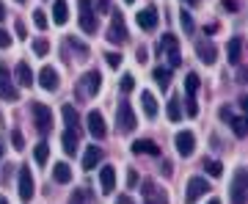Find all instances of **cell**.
<instances>
[{
    "label": "cell",
    "mask_w": 248,
    "mask_h": 204,
    "mask_svg": "<svg viewBox=\"0 0 248 204\" xmlns=\"http://www.w3.org/2000/svg\"><path fill=\"white\" fill-rule=\"evenodd\" d=\"M248 202V171L237 169L232 177V204H246Z\"/></svg>",
    "instance_id": "1"
},
{
    "label": "cell",
    "mask_w": 248,
    "mask_h": 204,
    "mask_svg": "<svg viewBox=\"0 0 248 204\" xmlns=\"http://www.w3.org/2000/svg\"><path fill=\"white\" fill-rule=\"evenodd\" d=\"M31 113H33V125H36V130L45 135V133H50L53 130V110L45 105V102H33L31 105Z\"/></svg>",
    "instance_id": "2"
},
{
    "label": "cell",
    "mask_w": 248,
    "mask_h": 204,
    "mask_svg": "<svg viewBox=\"0 0 248 204\" xmlns=\"http://www.w3.org/2000/svg\"><path fill=\"white\" fill-rule=\"evenodd\" d=\"M80 6V31L83 33H97V14H94V6H91V0H78Z\"/></svg>",
    "instance_id": "3"
},
{
    "label": "cell",
    "mask_w": 248,
    "mask_h": 204,
    "mask_svg": "<svg viewBox=\"0 0 248 204\" xmlns=\"http://www.w3.org/2000/svg\"><path fill=\"white\" fill-rule=\"evenodd\" d=\"M116 125H119L122 133H133V130H135L138 119H135L133 105H130V102H119V108H116Z\"/></svg>",
    "instance_id": "4"
},
{
    "label": "cell",
    "mask_w": 248,
    "mask_h": 204,
    "mask_svg": "<svg viewBox=\"0 0 248 204\" xmlns=\"http://www.w3.org/2000/svg\"><path fill=\"white\" fill-rule=\"evenodd\" d=\"M105 39L110 42V45H124V42H127V28H124L122 11H113V17H110V28H108Z\"/></svg>",
    "instance_id": "5"
},
{
    "label": "cell",
    "mask_w": 248,
    "mask_h": 204,
    "mask_svg": "<svg viewBox=\"0 0 248 204\" xmlns=\"http://www.w3.org/2000/svg\"><path fill=\"white\" fill-rule=\"evenodd\" d=\"M99 89H102V75L97 69L86 72L83 80H80V94L83 97H94V94H99Z\"/></svg>",
    "instance_id": "6"
},
{
    "label": "cell",
    "mask_w": 248,
    "mask_h": 204,
    "mask_svg": "<svg viewBox=\"0 0 248 204\" xmlns=\"http://www.w3.org/2000/svg\"><path fill=\"white\" fill-rule=\"evenodd\" d=\"M207 190H210V185H207V179H204V177H190V179H187L185 204H196L204 193H207Z\"/></svg>",
    "instance_id": "7"
},
{
    "label": "cell",
    "mask_w": 248,
    "mask_h": 204,
    "mask_svg": "<svg viewBox=\"0 0 248 204\" xmlns=\"http://www.w3.org/2000/svg\"><path fill=\"white\" fill-rule=\"evenodd\" d=\"M17 188H19V199H22L25 204L31 202V199H33V177H31V171H28V166H22V169H19Z\"/></svg>",
    "instance_id": "8"
},
{
    "label": "cell",
    "mask_w": 248,
    "mask_h": 204,
    "mask_svg": "<svg viewBox=\"0 0 248 204\" xmlns=\"http://www.w3.org/2000/svg\"><path fill=\"white\" fill-rule=\"evenodd\" d=\"M143 204H169V196L163 188H157L155 182H143Z\"/></svg>",
    "instance_id": "9"
},
{
    "label": "cell",
    "mask_w": 248,
    "mask_h": 204,
    "mask_svg": "<svg viewBox=\"0 0 248 204\" xmlns=\"http://www.w3.org/2000/svg\"><path fill=\"white\" fill-rule=\"evenodd\" d=\"M86 125H89V133H91V138H105V133H108V127H105V119H102V113L99 110H91L89 116H86Z\"/></svg>",
    "instance_id": "10"
},
{
    "label": "cell",
    "mask_w": 248,
    "mask_h": 204,
    "mask_svg": "<svg viewBox=\"0 0 248 204\" xmlns=\"http://www.w3.org/2000/svg\"><path fill=\"white\" fill-rule=\"evenodd\" d=\"M174 143H177V152L182 155V157H190L196 149V135L190 133V130H182V133L174 138Z\"/></svg>",
    "instance_id": "11"
},
{
    "label": "cell",
    "mask_w": 248,
    "mask_h": 204,
    "mask_svg": "<svg viewBox=\"0 0 248 204\" xmlns=\"http://www.w3.org/2000/svg\"><path fill=\"white\" fill-rule=\"evenodd\" d=\"M196 55H199L204 63H215L218 50H215V45L210 42V39H199V42H196Z\"/></svg>",
    "instance_id": "12"
},
{
    "label": "cell",
    "mask_w": 248,
    "mask_h": 204,
    "mask_svg": "<svg viewBox=\"0 0 248 204\" xmlns=\"http://www.w3.org/2000/svg\"><path fill=\"white\" fill-rule=\"evenodd\" d=\"M39 86L45 91H55L58 89V72L53 66H45V69L39 72Z\"/></svg>",
    "instance_id": "13"
},
{
    "label": "cell",
    "mask_w": 248,
    "mask_h": 204,
    "mask_svg": "<svg viewBox=\"0 0 248 204\" xmlns=\"http://www.w3.org/2000/svg\"><path fill=\"white\" fill-rule=\"evenodd\" d=\"M130 149H133L135 155H152V157H157L160 155V146L155 141H149V138H138V141H133Z\"/></svg>",
    "instance_id": "14"
},
{
    "label": "cell",
    "mask_w": 248,
    "mask_h": 204,
    "mask_svg": "<svg viewBox=\"0 0 248 204\" xmlns=\"http://www.w3.org/2000/svg\"><path fill=\"white\" fill-rule=\"evenodd\" d=\"M135 19H138V25L143 28V31H155V28H157V11L152 9H143V11H138V14H135Z\"/></svg>",
    "instance_id": "15"
},
{
    "label": "cell",
    "mask_w": 248,
    "mask_h": 204,
    "mask_svg": "<svg viewBox=\"0 0 248 204\" xmlns=\"http://www.w3.org/2000/svg\"><path fill=\"white\" fill-rule=\"evenodd\" d=\"M99 185H102V193H113L116 190V169L113 166H105L99 171Z\"/></svg>",
    "instance_id": "16"
},
{
    "label": "cell",
    "mask_w": 248,
    "mask_h": 204,
    "mask_svg": "<svg viewBox=\"0 0 248 204\" xmlns=\"http://www.w3.org/2000/svg\"><path fill=\"white\" fill-rule=\"evenodd\" d=\"M14 78H17V83L19 86H33V72H31V66H28L25 61L22 63H17V69H14Z\"/></svg>",
    "instance_id": "17"
},
{
    "label": "cell",
    "mask_w": 248,
    "mask_h": 204,
    "mask_svg": "<svg viewBox=\"0 0 248 204\" xmlns=\"http://www.w3.org/2000/svg\"><path fill=\"white\" fill-rule=\"evenodd\" d=\"M53 179L58 182V185H66V182H72L69 163H55V166H53Z\"/></svg>",
    "instance_id": "18"
},
{
    "label": "cell",
    "mask_w": 248,
    "mask_h": 204,
    "mask_svg": "<svg viewBox=\"0 0 248 204\" xmlns=\"http://www.w3.org/2000/svg\"><path fill=\"white\" fill-rule=\"evenodd\" d=\"M177 47H179V42H177V36H171V33H166L163 39H160V45L155 47L157 50V55H163V53H169V55H174L177 53Z\"/></svg>",
    "instance_id": "19"
},
{
    "label": "cell",
    "mask_w": 248,
    "mask_h": 204,
    "mask_svg": "<svg viewBox=\"0 0 248 204\" xmlns=\"http://www.w3.org/2000/svg\"><path fill=\"white\" fill-rule=\"evenodd\" d=\"M99 160H102V149H99V146H89V149H86V155H83V169L91 171Z\"/></svg>",
    "instance_id": "20"
},
{
    "label": "cell",
    "mask_w": 248,
    "mask_h": 204,
    "mask_svg": "<svg viewBox=\"0 0 248 204\" xmlns=\"http://www.w3.org/2000/svg\"><path fill=\"white\" fill-rule=\"evenodd\" d=\"M226 55H229V63H240V58H243V39H240V36H234L229 42Z\"/></svg>",
    "instance_id": "21"
},
{
    "label": "cell",
    "mask_w": 248,
    "mask_h": 204,
    "mask_svg": "<svg viewBox=\"0 0 248 204\" xmlns=\"http://www.w3.org/2000/svg\"><path fill=\"white\" fill-rule=\"evenodd\" d=\"M66 19H69L66 0H55V6H53V22H55V25H66Z\"/></svg>",
    "instance_id": "22"
},
{
    "label": "cell",
    "mask_w": 248,
    "mask_h": 204,
    "mask_svg": "<svg viewBox=\"0 0 248 204\" xmlns=\"http://www.w3.org/2000/svg\"><path fill=\"white\" fill-rule=\"evenodd\" d=\"M61 116H63V122H66V127L69 130H78V125H80V116H78V110L72 105H63L61 108Z\"/></svg>",
    "instance_id": "23"
},
{
    "label": "cell",
    "mask_w": 248,
    "mask_h": 204,
    "mask_svg": "<svg viewBox=\"0 0 248 204\" xmlns=\"http://www.w3.org/2000/svg\"><path fill=\"white\" fill-rule=\"evenodd\" d=\"M61 143H63V152H66V155H75V152H78V133H75V130H66V133L61 135Z\"/></svg>",
    "instance_id": "24"
},
{
    "label": "cell",
    "mask_w": 248,
    "mask_h": 204,
    "mask_svg": "<svg viewBox=\"0 0 248 204\" xmlns=\"http://www.w3.org/2000/svg\"><path fill=\"white\" fill-rule=\"evenodd\" d=\"M166 116H169L171 122H179V119H182V99L171 97L169 99V108H166Z\"/></svg>",
    "instance_id": "25"
},
{
    "label": "cell",
    "mask_w": 248,
    "mask_h": 204,
    "mask_svg": "<svg viewBox=\"0 0 248 204\" xmlns=\"http://www.w3.org/2000/svg\"><path fill=\"white\" fill-rule=\"evenodd\" d=\"M141 105H143V113L149 116V119L157 116V102H155V97H152L149 91H143V94H141Z\"/></svg>",
    "instance_id": "26"
},
{
    "label": "cell",
    "mask_w": 248,
    "mask_h": 204,
    "mask_svg": "<svg viewBox=\"0 0 248 204\" xmlns=\"http://www.w3.org/2000/svg\"><path fill=\"white\" fill-rule=\"evenodd\" d=\"M152 78H155V83H157V86H160L163 91L169 89V83H171V72L166 69V66H157V69L152 72Z\"/></svg>",
    "instance_id": "27"
},
{
    "label": "cell",
    "mask_w": 248,
    "mask_h": 204,
    "mask_svg": "<svg viewBox=\"0 0 248 204\" xmlns=\"http://www.w3.org/2000/svg\"><path fill=\"white\" fill-rule=\"evenodd\" d=\"M199 86H202L199 75H196V72H187V78H185V91H187V97H196Z\"/></svg>",
    "instance_id": "28"
},
{
    "label": "cell",
    "mask_w": 248,
    "mask_h": 204,
    "mask_svg": "<svg viewBox=\"0 0 248 204\" xmlns=\"http://www.w3.org/2000/svg\"><path fill=\"white\" fill-rule=\"evenodd\" d=\"M17 97H19V91L11 86L9 80H0V99H11V102H14Z\"/></svg>",
    "instance_id": "29"
},
{
    "label": "cell",
    "mask_w": 248,
    "mask_h": 204,
    "mask_svg": "<svg viewBox=\"0 0 248 204\" xmlns=\"http://www.w3.org/2000/svg\"><path fill=\"white\" fill-rule=\"evenodd\" d=\"M33 157H36V163H39V166H45L47 163V157H50V143H36V149H33Z\"/></svg>",
    "instance_id": "30"
},
{
    "label": "cell",
    "mask_w": 248,
    "mask_h": 204,
    "mask_svg": "<svg viewBox=\"0 0 248 204\" xmlns=\"http://www.w3.org/2000/svg\"><path fill=\"white\" fill-rule=\"evenodd\" d=\"M202 169L207 171L210 177H221V174H223V166L218 163V160H204V163H202Z\"/></svg>",
    "instance_id": "31"
},
{
    "label": "cell",
    "mask_w": 248,
    "mask_h": 204,
    "mask_svg": "<svg viewBox=\"0 0 248 204\" xmlns=\"http://www.w3.org/2000/svg\"><path fill=\"white\" fill-rule=\"evenodd\" d=\"M232 130H234V135H237V138H246V119H243V116H237V119H232Z\"/></svg>",
    "instance_id": "32"
},
{
    "label": "cell",
    "mask_w": 248,
    "mask_h": 204,
    "mask_svg": "<svg viewBox=\"0 0 248 204\" xmlns=\"http://www.w3.org/2000/svg\"><path fill=\"white\" fill-rule=\"evenodd\" d=\"M119 86H122V91H124V94H130V91L135 89V78H133V75H124Z\"/></svg>",
    "instance_id": "33"
},
{
    "label": "cell",
    "mask_w": 248,
    "mask_h": 204,
    "mask_svg": "<svg viewBox=\"0 0 248 204\" xmlns=\"http://www.w3.org/2000/svg\"><path fill=\"white\" fill-rule=\"evenodd\" d=\"M47 50H50V42H45V39H36L33 42V53L36 55H47Z\"/></svg>",
    "instance_id": "34"
},
{
    "label": "cell",
    "mask_w": 248,
    "mask_h": 204,
    "mask_svg": "<svg viewBox=\"0 0 248 204\" xmlns=\"http://www.w3.org/2000/svg\"><path fill=\"white\" fill-rule=\"evenodd\" d=\"M33 22H36V28H42V31H45V28H47V14L42 9H36L33 11Z\"/></svg>",
    "instance_id": "35"
},
{
    "label": "cell",
    "mask_w": 248,
    "mask_h": 204,
    "mask_svg": "<svg viewBox=\"0 0 248 204\" xmlns=\"http://www.w3.org/2000/svg\"><path fill=\"white\" fill-rule=\"evenodd\" d=\"M11 143H14V149H25V138H22V133H19V130H14V133H11Z\"/></svg>",
    "instance_id": "36"
},
{
    "label": "cell",
    "mask_w": 248,
    "mask_h": 204,
    "mask_svg": "<svg viewBox=\"0 0 248 204\" xmlns=\"http://www.w3.org/2000/svg\"><path fill=\"white\" fill-rule=\"evenodd\" d=\"M179 19H182L185 33H193V19H190V14H187V11H182V14H179Z\"/></svg>",
    "instance_id": "37"
},
{
    "label": "cell",
    "mask_w": 248,
    "mask_h": 204,
    "mask_svg": "<svg viewBox=\"0 0 248 204\" xmlns=\"http://www.w3.org/2000/svg\"><path fill=\"white\" fill-rule=\"evenodd\" d=\"M105 61H108V66L119 69V66H122V55H119V53H108V55H105Z\"/></svg>",
    "instance_id": "38"
},
{
    "label": "cell",
    "mask_w": 248,
    "mask_h": 204,
    "mask_svg": "<svg viewBox=\"0 0 248 204\" xmlns=\"http://www.w3.org/2000/svg\"><path fill=\"white\" fill-rule=\"evenodd\" d=\"M86 199H89V193H86V190H75L69 204H86Z\"/></svg>",
    "instance_id": "39"
},
{
    "label": "cell",
    "mask_w": 248,
    "mask_h": 204,
    "mask_svg": "<svg viewBox=\"0 0 248 204\" xmlns=\"http://www.w3.org/2000/svg\"><path fill=\"white\" fill-rule=\"evenodd\" d=\"M0 47H11V36L0 28Z\"/></svg>",
    "instance_id": "40"
},
{
    "label": "cell",
    "mask_w": 248,
    "mask_h": 204,
    "mask_svg": "<svg viewBox=\"0 0 248 204\" xmlns=\"http://www.w3.org/2000/svg\"><path fill=\"white\" fill-rule=\"evenodd\" d=\"M127 185H130V188H135V185H138V174H135L133 169L127 171Z\"/></svg>",
    "instance_id": "41"
},
{
    "label": "cell",
    "mask_w": 248,
    "mask_h": 204,
    "mask_svg": "<svg viewBox=\"0 0 248 204\" xmlns=\"http://www.w3.org/2000/svg\"><path fill=\"white\" fill-rule=\"evenodd\" d=\"M17 36H19V39H28V33H25V25H22V22H17Z\"/></svg>",
    "instance_id": "42"
},
{
    "label": "cell",
    "mask_w": 248,
    "mask_h": 204,
    "mask_svg": "<svg viewBox=\"0 0 248 204\" xmlns=\"http://www.w3.org/2000/svg\"><path fill=\"white\" fill-rule=\"evenodd\" d=\"M223 9H229V11H234V9H237V3H234V0H223Z\"/></svg>",
    "instance_id": "43"
},
{
    "label": "cell",
    "mask_w": 248,
    "mask_h": 204,
    "mask_svg": "<svg viewBox=\"0 0 248 204\" xmlns=\"http://www.w3.org/2000/svg\"><path fill=\"white\" fill-rule=\"evenodd\" d=\"M0 80H9V69L3 66V61H0Z\"/></svg>",
    "instance_id": "44"
},
{
    "label": "cell",
    "mask_w": 248,
    "mask_h": 204,
    "mask_svg": "<svg viewBox=\"0 0 248 204\" xmlns=\"http://www.w3.org/2000/svg\"><path fill=\"white\" fill-rule=\"evenodd\" d=\"M116 204H133V199H130V196H119V199H116Z\"/></svg>",
    "instance_id": "45"
},
{
    "label": "cell",
    "mask_w": 248,
    "mask_h": 204,
    "mask_svg": "<svg viewBox=\"0 0 248 204\" xmlns=\"http://www.w3.org/2000/svg\"><path fill=\"white\" fill-rule=\"evenodd\" d=\"M138 61H146V47H138Z\"/></svg>",
    "instance_id": "46"
},
{
    "label": "cell",
    "mask_w": 248,
    "mask_h": 204,
    "mask_svg": "<svg viewBox=\"0 0 248 204\" xmlns=\"http://www.w3.org/2000/svg\"><path fill=\"white\" fill-rule=\"evenodd\" d=\"M3 17H6V9H3V3H0V22H3Z\"/></svg>",
    "instance_id": "47"
},
{
    "label": "cell",
    "mask_w": 248,
    "mask_h": 204,
    "mask_svg": "<svg viewBox=\"0 0 248 204\" xmlns=\"http://www.w3.org/2000/svg\"><path fill=\"white\" fill-rule=\"evenodd\" d=\"M207 204H221V199H210V202H207Z\"/></svg>",
    "instance_id": "48"
},
{
    "label": "cell",
    "mask_w": 248,
    "mask_h": 204,
    "mask_svg": "<svg viewBox=\"0 0 248 204\" xmlns=\"http://www.w3.org/2000/svg\"><path fill=\"white\" fill-rule=\"evenodd\" d=\"M0 204H9V199H6V196H0Z\"/></svg>",
    "instance_id": "49"
},
{
    "label": "cell",
    "mask_w": 248,
    "mask_h": 204,
    "mask_svg": "<svg viewBox=\"0 0 248 204\" xmlns=\"http://www.w3.org/2000/svg\"><path fill=\"white\" fill-rule=\"evenodd\" d=\"M3 149H6V146H3V141H0V157H3Z\"/></svg>",
    "instance_id": "50"
},
{
    "label": "cell",
    "mask_w": 248,
    "mask_h": 204,
    "mask_svg": "<svg viewBox=\"0 0 248 204\" xmlns=\"http://www.w3.org/2000/svg\"><path fill=\"white\" fill-rule=\"evenodd\" d=\"M185 3H190V6H193V3H196V0H185Z\"/></svg>",
    "instance_id": "51"
},
{
    "label": "cell",
    "mask_w": 248,
    "mask_h": 204,
    "mask_svg": "<svg viewBox=\"0 0 248 204\" xmlns=\"http://www.w3.org/2000/svg\"><path fill=\"white\" fill-rule=\"evenodd\" d=\"M124 3H135V0H124Z\"/></svg>",
    "instance_id": "52"
},
{
    "label": "cell",
    "mask_w": 248,
    "mask_h": 204,
    "mask_svg": "<svg viewBox=\"0 0 248 204\" xmlns=\"http://www.w3.org/2000/svg\"><path fill=\"white\" fill-rule=\"evenodd\" d=\"M17 3H25V0H17Z\"/></svg>",
    "instance_id": "53"
}]
</instances>
